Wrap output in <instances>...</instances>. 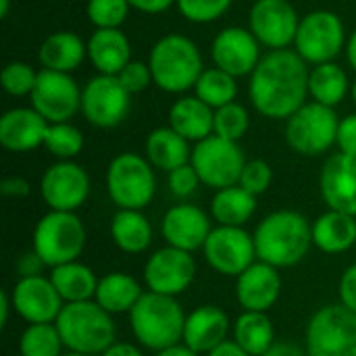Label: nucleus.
<instances>
[{"instance_id": "nucleus-1", "label": "nucleus", "mask_w": 356, "mask_h": 356, "mask_svg": "<svg viewBox=\"0 0 356 356\" xmlns=\"http://www.w3.org/2000/svg\"><path fill=\"white\" fill-rule=\"evenodd\" d=\"M307 60L292 50H273L263 56L250 77V100L269 119H290L305 106L309 94Z\"/></svg>"}, {"instance_id": "nucleus-2", "label": "nucleus", "mask_w": 356, "mask_h": 356, "mask_svg": "<svg viewBox=\"0 0 356 356\" xmlns=\"http://www.w3.org/2000/svg\"><path fill=\"white\" fill-rule=\"evenodd\" d=\"M257 259L286 269L300 263L313 246V223L296 211H275L254 229Z\"/></svg>"}, {"instance_id": "nucleus-3", "label": "nucleus", "mask_w": 356, "mask_h": 356, "mask_svg": "<svg viewBox=\"0 0 356 356\" xmlns=\"http://www.w3.org/2000/svg\"><path fill=\"white\" fill-rule=\"evenodd\" d=\"M129 325L144 348L161 353L184 342L186 315L173 296L148 290L129 311Z\"/></svg>"}, {"instance_id": "nucleus-4", "label": "nucleus", "mask_w": 356, "mask_h": 356, "mask_svg": "<svg viewBox=\"0 0 356 356\" xmlns=\"http://www.w3.org/2000/svg\"><path fill=\"white\" fill-rule=\"evenodd\" d=\"M54 325L69 353L100 356L117 342L113 315L96 300L65 305Z\"/></svg>"}, {"instance_id": "nucleus-5", "label": "nucleus", "mask_w": 356, "mask_h": 356, "mask_svg": "<svg viewBox=\"0 0 356 356\" xmlns=\"http://www.w3.org/2000/svg\"><path fill=\"white\" fill-rule=\"evenodd\" d=\"M150 73L152 81L171 94H179L192 86L202 75V58L192 40L186 35H165L161 38L150 52Z\"/></svg>"}, {"instance_id": "nucleus-6", "label": "nucleus", "mask_w": 356, "mask_h": 356, "mask_svg": "<svg viewBox=\"0 0 356 356\" xmlns=\"http://www.w3.org/2000/svg\"><path fill=\"white\" fill-rule=\"evenodd\" d=\"M86 248V227L75 213L48 211L33 229V250L54 269L79 259Z\"/></svg>"}, {"instance_id": "nucleus-7", "label": "nucleus", "mask_w": 356, "mask_h": 356, "mask_svg": "<svg viewBox=\"0 0 356 356\" xmlns=\"http://www.w3.org/2000/svg\"><path fill=\"white\" fill-rule=\"evenodd\" d=\"M106 190L119 209L142 211L150 204L156 190L150 161L134 152L115 156L106 171Z\"/></svg>"}, {"instance_id": "nucleus-8", "label": "nucleus", "mask_w": 356, "mask_h": 356, "mask_svg": "<svg viewBox=\"0 0 356 356\" xmlns=\"http://www.w3.org/2000/svg\"><path fill=\"white\" fill-rule=\"evenodd\" d=\"M309 356H356V313L344 305L321 307L307 325Z\"/></svg>"}, {"instance_id": "nucleus-9", "label": "nucleus", "mask_w": 356, "mask_h": 356, "mask_svg": "<svg viewBox=\"0 0 356 356\" xmlns=\"http://www.w3.org/2000/svg\"><path fill=\"white\" fill-rule=\"evenodd\" d=\"M192 167L196 169L200 181L213 190H223L238 186L246 156L238 142L223 140L219 136H209L192 148Z\"/></svg>"}, {"instance_id": "nucleus-10", "label": "nucleus", "mask_w": 356, "mask_h": 356, "mask_svg": "<svg viewBox=\"0 0 356 356\" xmlns=\"http://www.w3.org/2000/svg\"><path fill=\"white\" fill-rule=\"evenodd\" d=\"M338 117L332 106L311 102L298 108L286 123V140L305 156L327 152L338 138Z\"/></svg>"}, {"instance_id": "nucleus-11", "label": "nucleus", "mask_w": 356, "mask_h": 356, "mask_svg": "<svg viewBox=\"0 0 356 356\" xmlns=\"http://www.w3.org/2000/svg\"><path fill=\"white\" fill-rule=\"evenodd\" d=\"M294 44L307 63H332L344 48V23L332 10L309 13L298 25Z\"/></svg>"}, {"instance_id": "nucleus-12", "label": "nucleus", "mask_w": 356, "mask_h": 356, "mask_svg": "<svg viewBox=\"0 0 356 356\" xmlns=\"http://www.w3.org/2000/svg\"><path fill=\"white\" fill-rule=\"evenodd\" d=\"M202 252L207 263L225 277H238L257 263L254 238L244 227L217 225L207 238Z\"/></svg>"}, {"instance_id": "nucleus-13", "label": "nucleus", "mask_w": 356, "mask_h": 356, "mask_svg": "<svg viewBox=\"0 0 356 356\" xmlns=\"http://www.w3.org/2000/svg\"><path fill=\"white\" fill-rule=\"evenodd\" d=\"M31 108L48 123H67L81 108V92L69 73L44 69L29 96Z\"/></svg>"}, {"instance_id": "nucleus-14", "label": "nucleus", "mask_w": 356, "mask_h": 356, "mask_svg": "<svg viewBox=\"0 0 356 356\" xmlns=\"http://www.w3.org/2000/svg\"><path fill=\"white\" fill-rule=\"evenodd\" d=\"M131 94L123 88L117 75H98L88 81L81 92V111L96 127L119 125L131 106Z\"/></svg>"}, {"instance_id": "nucleus-15", "label": "nucleus", "mask_w": 356, "mask_h": 356, "mask_svg": "<svg viewBox=\"0 0 356 356\" xmlns=\"http://www.w3.org/2000/svg\"><path fill=\"white\" fill-rule=\"evenodd\" d=\"M40 194L50 211L75 213L90 196V177L77 163L58 161L44 171Z\"/></svg>"}, {"instance_id": "nucleus-16", "label": "nucleus", "mask_w": 356, "mask_h": 356, "mask_svg": "<svg viewBox=\"0 0 356 356\" xmlns=\"http://www.w3.org/2000/svg\"><path fill=\"white\" fill-rule=\"evenodd\" d=\"M196 275V261L192 252L165 246L150 254L144 267V282L150 292L163 296H177L184 294Z\"/></svg>"}, {"instance_id": "nucleus-17", "label": "nucleus", "mask_w": 356, "mask_h": 356, "mask_svg": "<svg viewBox=\"0 0 356 356\" xmlns=\"http://www.w3.org/2000/svg\"><path fill=\"white\" fill-rule=\"evenodd\" d=\"M13 311L27 323H54L65 307L50 277H21L10 290Z\"/></svg>"}, {"instance_id": "nucleus-18", "label": "nucleus", "mask_w": 356, "mask_h": 356, "mask_svg": "<svg viewBox=\"0 0 356 356\" xmlns=\"http://www.w3.org/2000/svg\"><path fill=\"white\" fill-rule=\"evenodd\" d=\"M298 25V15L288 0H257L250 8V31L261 44L273 50L292 44Z\"/></svg>"}, {"instance_id": "nucleus-19", "label": "nucleus", "mask_w": 356, "mask_h": 356, "mask_svg": "<svg viewBox=\"0 0 356 356\" xmlns=\"http://www.w3.org/2000/svg\"><path fill=\"white\" fill-rule=\"evenodd\" d=\"M211 219L196 204H175L167 211L161 223V234L167 240V246L194 252L204 248L207 238L211 236Z\"/></svg>"}, {"instance_id": "nucleus-20", "label": "nucleus", "mask_w": 356, "mask_h": 356, "mask_svg": "<svg viewBox=\"0 0 356 356\" xmlns=\"http://www.w3.org/2000/svg\"><path fill=\"white\" fill-rule=\"evenodd\" d=\"M319 188L325 204L356 217V156L338 152L321 169Z\"/></svg>"}, {"instance_id": "nucleus-21", "label": "nucleus", "mask_w": 356, "mask_h": 356, "mask_svg": "<svg viewBox=\"0 0 356 356\" xmlns=\"http://www.w3.org/2000/svg\"><path fill=\"white\" fill-rule=\"evenodd\" d=\"M213 60L219 69L234 77L252 75L259 65V40L252 31L242 27H227L219 31L213 42Z\"/></svg>"}, {"instance_id": "nucleus-22", "label": "nucleus", "mask_w": 356, "mask_h": 356, "mask_svg": "<svg viewBox=\"0 0 356 356\" xmlns=\"http://www.w3.org/2000/svg\"><path fill=\"white\" fill-rule=\"evenodd\" d=\"M282 294V275L275 267L257 261L236 282V298L244 311L267 313Z\"/></svg>"}, {"instance_id": "nucleus-23", "label": "nucleus", "mask_w": 356, "mask_h": 356, "mask_svg": "<svg viewBox=\"0 0 356 356\" xmlns=\"http://www.w3.org/2000/svg\"><path fill=\"white\" fill-rule=\"evenodd\" d=\"M229 334V317L225 311L213 305H204L194 309L186 317L184 342L196 355H209L219 344L227 340Z\"/></svg>"}, {"instance_id": "nucleus-24", "label": "nucleus", "mask_w": 356, "mask_h": 356, "mask_svg": "<svg viewBox=\"0 0 356 356\" xmlns=\"http://www.w3.org/2000/svg\"><path fill=\"white\" fill-rule=\"evenodd\" d=\"M48 121L33 108H13L0 119V144L10 152H29L44 146Z\"/></svg>"}, {"instance_id": "nucleus-25", "label": "nucleus", "mask_w": 356, "mask_h": 356, "mask_svg": "<svg viewBox=\"0 0 356 356\" xmlns=\"http://www.w3.org/2000/svg\"><path fill=\"white\" fill-rule=\"evenodd\" d=\"M88 56L100 75H119L131 63V46L119 29H96L88 42Z\"/></svg>"}, {"instance_id": "nucleus-26", "label": "nucleus", "mask_w": 356, "mask_h": 356, "mask_svg": "<svg viewBox=\"0 0 356 356\" xmlns=\"http://www.w3.org/2000/svg\"><path fill=\"white\" fill-rule=\"evenodd\" d=\"M169 127L184 136L188 142H200L213 136L215 111L209 104H204L198 96L179 98L169 111Z\"/></svg>"}, {"instance_id": "nucleus-27", "label": "nucleus", "mask_w": 356, "mask_h": 356, "mask_svg": "<svg viewBox=\"0 0 356 356\" xmlns=\"http://www.w3.org/2000/svg\"><path fill=\"white\" fill-rule=\"evenodd\" d=\"M313 244L327 254H342L356 244V217L327 211L313 223Z\"/></svg>"}, {"instance_id": "nucleus-28", "label": "nucleus", "mask_w": 356, "mask_h": 356, "mask_svg": "<svg viewBox=\"0 0 356 356\" xmlns=\"http://www.w3.org/2000/svg\"><path fill=\"white\" fill-rule=\"evenodd\" d=\"M146 159L152 167L171 173L173 169L188 165L192 150L188 140L171 127H159L146 138Z\"/></svg>"}, {"instance_id": "nucleus-29", "label": "nucleus", "mask_w": 356, "mask_h": 356, "mask_svg": "<svg viewBox=\"0 0 356 356\" xmlns=\"http://www.w3.org/2000/svg\"><path fill=\"white\" fill-rule=\"evenodd\" d=\"M111 238L119 250L140 254L152 244V225L142 211L119 209L111 221Z\"/></svg>"}, {"instance_id": "nucleus-30", "label": "nucleus", "mask_w": 356, "mask_h": 356, "mask_svg": "<svg viewBox=\"0 0 356 356\" xmlns=\"http://www.w3.org/2000/svg\"><path fill=\"white\" fill-rule=\"evenodd\" d=\"M142 294L144 292L138 280L117 271V273H106L104 277L98 280L94 300L111 315H117V313H129L136 307V302L142 298Z\"/></svg>"}, {"instance_id": "nucleus-31", "label": "nucleus", "mask_w": 356, "mask_h": 356, "mask_svg": "<svg viewBox=\"0 0 356 356\" xmlns=\"http://www.w3.org/2000/svg\"><path fill=\"white\" fill-rule=\"evenodd\" d=\"M88 52V46H83L81 38L71 31H56L48 35L40 46V63L44 69L69 73L79 67Z\"/></svg>"}, {"instance_id": "nucleus-32", "label": "nucleus", "mask_w": 356, "mask_h": 356, "mask_svg": "<svg viewBox=\"0 0 356 356\" xmlns=\"http://www.w3.org/2000/svg\"><path fill=\"white\" fill-rule=\"evenodd\" d=\"M50 282L54 284L65 305L92 300L98 288V277L94 275V271L79 261L54 267L50 271Z\"/></svg>"}, {"instance_id": "nucleus-33", "label": "nucleus", "mask_w": 356, "mask_h": 356, "mask_svg": "<svg viewBox=\"0 0 356 356\" xmlns=\"http://www.w3.org/2000/svg\"><path fill=\"white\" fill-rule=\"evenodd\" d=\"M257 211V196L246 192L242 186H229L217 190L211 200V215L219 225L242 227Z\"/></svg>"}, {"instance_id": "nucleus-34", "label": "nucleus", "mask_w": 356, "mask_h": 356, "mask_svg": "<svg viewBox=\"0 0 356 356\" xmlns=\"http://www.w3.org/2000/svg\"><path fill=\"white\" fill-rule=\"evenodd\" d=\"M234 342L250 356H263L275 344V330L267 313L244 311L234 323Z\"/></svg>"}, {"instance_id": "nucleus-35", "label": "nucleus", "mask_w": 356, "mask_h": 356, "mask_svg": "<svg viewBox=\"0 0 356 356\" xmlns=\"http://www.w3.org/2000/svg\"><path fill=\"white\" fill-rule=\"evenodd\" d=\"M348 92V77L342 67L334 63L317 65L309 75V94L315 102L325 106H336L346 98Z\"/></svg>"}, {"instance_id": "nucleus-36", "label": "nucleus", "mask_w": 356, "mask_h": 356, "mask_svg": "<svg viewBox=\"0 0 356 356\" xmlns=\"http://www.w3.org/2000/svg\"><path fill=\"white\" fill-rule=\"evenodd\" d=\"M194 88H196V96L215 111L234 102L236 92H238L236 77L229 75L227 71L219 69V67L202 71V75Z\"/></svg>"}, {"instance_id": "nucleus-37", "label": "nucleus", "mask_w": 356, "mask_h": 356, "mask_svg": "<svg viewBox=\"0 0 356 356\" xmlns=\"http://www.w3.org/2000/svg\"><path fill=\"white\" fill-rule=\"evenodd\" d=\"M63 338L54 323H29L19 340L21 356H60Z\"/></svg>"}, {"instance_id": "nucleus-38", "label": "nucleus", "mask_w": 356, "mask_h": 356, "mask_svg": "<svg viewBox=\"0 0 356 356\" xmlns=\"http://www.w3.org/2000/svg\"><path fill=\"white\" fill-rule=\"evenodd\" d=\"M44 148L60 161L77 156L83 148L81 131L71 123H50L44 140Z\"/></svg>"}, {"instance_id": "nucleus-39", "label": "nucleus", "mask_w": 356, "mask_h": 356, "mask_svg": "<svg viewBox=\"0 0 356 356\" xmlns=\"http://www.w3.org/2000/svg\"><path fill=\"white\" fill-rule=\"evenodd\" d=\"M248 125H250L248 111L242 104H238V102H229V104H225V106L215 111L213 134L223 138V140L238 142L248 131Z\"/></svg>"}, {"instance_id": "nucleus-40", "label": "nucleus", "mask_w": 356, "mask_h": 356, "mask_svg": "<svg viewBox=\"0 0 356 356\" xmlns=\"http://www.w3.org/2000/svg\"><path fill=\"white\" fill-rule=\"evenodd\" d=\"M127 0H90L88 17L96 25V29H119L129 13Z\"/></svg>"}, {"instance_id": "nucleus-41", "label": "nucleus", "mask_w": 356, "mask_h": 356, "mask_svg": "<svg viewBox=\"0 0 356 356\" xmlns=\"http://www.w3.org/2000/svg\"><path fill=\"white\" fill-rule=\"evenodd\" d=\"M38 73L27 63H8L2 69V88L10 96H31Z\"/></svg>"}, {"instance_id": "nucleus-42", "label": "nucleus", "mask_w": 356, "mask_h": 356, "mask_svg": "<svg viewBox=\"0 0 356 356\" xmlns=\"http://www.w3.org/2000/svg\"><path fill=\"white\" fill-rule=\"evenodd\" d=\"M229 4L232 0H177L181 15L194 23H211L219 19Z\"/></svg>"}, {"instance_id": "nucleus-43", "label": "nucleus", "mask_w": 356, "mask_h": 356, "mask_svg": "<svg viewBox=\"0 0 356 356\" xmlns=\"http://www.w3.org/2000/svg\"><path fill=\"white\" fill-rule=\"evenodd\" d=\"M271 179H273L271 167L261 159H252V161H246L238 186H242L252 196H259V194L267 192V188L271 186Z\"/></svg>"}, {"instance_id": "nucleus-44", "label": "nucleus", "mask_w": 356, "mask_h": 356, "mask_svg": "<svg viewBox=\"0 0 356 356\" xmlns=\"http://www.w3.org/2000/svg\"><path fill=\"white\" fill-rule=\"evenodd\" d=\"M198 184H202V181H200L196 169L192 167V163L181 165L169 173V190L177 198H190L196 192Z\"/></svg>"}, {"instance_id": "nucleus-45", "label": "nucleus", "mask_w": 356, "mask_h": 356, "mask_svg": "<svg viewBox=\"0 0 356 356\" xmlns=\"http://www.w3.org/2000/svg\"><path fill=\"white\" fill-rule=\"evenodd\" d=\"M119 81L123 83V88L129 92V94H138L142 90L148 88V83L152 81V73H150V67L142 60H131L123 67V71L117 75Z\"/></svg>"}, {"instance_id": "nucleus-46", "label": "nucleus", "mask_w": 356, "mask_h": 356, "mask_svg": "<svg viewBox=\"0 0 356 356\" xmlns=\"http://www.w3.org/2000/svg\"><path fill=\"white\" fill-rule=\"evenodd\" d=\"M336 144H338L340 152L356 156V115H348L340 121Z\"/></svg>"}, {"instance_id": "nucleus-47", "label": "nucleus", "mask_w": 356, "mask_h": 356, "mask_svg": "<svg viewBox=\"0 0 356 356\" xmlns=\"http://www.w3.org/2000/svg\"><path fill=\"white\" fill-rule=\"evenodd\" d=\"M340 305L356 313V263L350 265L340 280Z\"/></svg>"}, {"instance_id": "nucleus-48", "label": "nucleus", "mask_w": 356, "mask_h": 356, "mask_svg": "<svg viewBox=\"0 0 356 356\" xmlns=\"http://www.w3.org/2000/svg\"><path fill=\"white\" fill-rule=\"evenodd\" d=\"M0 192L8 198H25L29 196L31 188H29V181L21 175H8L2 179L0 184Z\"/></svg>"}, {"instance_id": "nucleus-49", "label": "nucleus", "mask_w": 356, "mask_h": 356, "mask_svg": "<svg viewBox=\"0 0 356 356\" xmlns=\"http://www.w3.org/2000/svg\"><path fill=\"white\" fill-rule=\"evenodd\" d=\"M46 267V263L38 257V252L31 248L29 252L21 254V259L17 261V271L21 277H33V275H42V269Z\"/></svg>"}, {"instance_id": "nucleus-50", "label": "nucleus", "mask_w": 356, "mask_h": 356, "mask_svg": "<svg viewBox=\"0 0 356 356\" xmlns=\"http://www.w3.org/2000/svg\"><path fill=\"white\" fill-rule=\"evenodd\" d=\"M134 8H138V10H142V13H150V15H154V13H163V10H167L173 2H177V0H127Z\"/></svg>"}, {"instance_id": "nucleus-51", "label": "nucleus", "mask_w": 356, "mask_h": 356, "mask_svg": "<svg viewBox=\"0 0 356 356\" xmlns=\"http://www.w3.org/2000/svg\"><path fill=\"white\" fill-rule=\"evenodd\" d=\"M263 356H309L307 350H302L300 346L292 344V342H275Z\"/></svg>"}, {"instance_id": "nucleus-52", "label": "nucleus", "mask_w": 356, "mask_h": 356, "mask_svg": "<svg viewBox=\"0 0 356 356\" xmlns=\"http://www.w3.org/2000/svg\"><path fill=\"white\" fill-rule=\"evenodd\" d=\"M100 356H144L140 353V348H136L129 342H115L113 346H108Z\"/></svg>"}, {"instance_id": "nucleus-53", "label": "nucleus", "mask_w": 356, "mask_h": 356, "mask_svg": "<svg viewBox=\"0 0 356 356\" xmlns=\"http://www.w3.org/2000/svg\"><path fill=\"white\" fill-rule=\"evenodd\" d=\"M207 356H250L246 350H242L234 340H225L223 344H219L215 350H211Z\"/></svg>"}, {"instance_id": "nucleus-54", "label": "nucleus", "mask_w": 356, "mask_h": 356, "mask_svg": "<svg viewBox=\"0 0 356 356\" xmlns=\"http://www.w3.org/2000/svg\"><path fill=\"white\" fill-rule=\"evenodd\" d=\"M13 309V300L8 292H0V327L8 323V313Z\"/></svg>"}, {"instance_id": "nucleus-55", "label": "nucleus", "mask_w": 356, "mask_h": 356, "mask_svg": "<svg viewBox=\"0 0 356 356\" xmlns=\"http://www.w3.org/2000/svg\"><path fill=\"white\" fill-rule=\"evenodd\" d=\"M154 356H200V355H196L194 350H190L186 344H177V346H171V348H165V350L156 353Z\"/></svg>"}, {"instance_id": "nucleus-56", "label": "nucleus", "mask_w": 356, "mask_h": 356, "mask_svg": "<svg viewBox=\"0 0 356 356\" xmlns=\"http://www.w3.org/2000/svg\"><path fill=\"white\" fill-rule=\"evenodd\" d=\"M346 50H348V60H350L353 69L356 71V29L353 31L350 40H348V46H346Z\"/></svg>"}, {"instance_id": "nucleus-57", "label": "nucleus", "mask_w": 356, "mask_h": 356, "mask_svg": "<svg viewBox=\"0 0 356 356\" xmlns=\"http://www.w3.org/2000/svg\"><path fill=\"white\" fill-rule=\"evenodd\" d=\"M8 15V0H0V17Z\"/></svg>"}, {"instance_id": "nucleus-58", "label": "nucleus", "mask_w": 356, "mask_h": 356, "mask_svg": "<svg viewBox=\"0 0 356 356\" xmlns=\"http://www.w3.org/2000/svg\"><path fill=\"white\" fill-rule=\"evenodd\" d=\"M60 356H88V355H79V353H69V350H67V353H63Z\"/></svg>"}, {"instance_id": "nucleus-59", "label": "nucleus", "mask_w": 356, "mask_h": 356, "mask_svg": "<svg viewBox=\"0 0 356 356\" xmlns=\"http://www.w3.org/2000/svg\"><path fill=\"white\" fill-rule=\"evenodd\" d=\"M353 98H355V104H356V81H355V86H353Z\"/></svg>"}]
</instances>
